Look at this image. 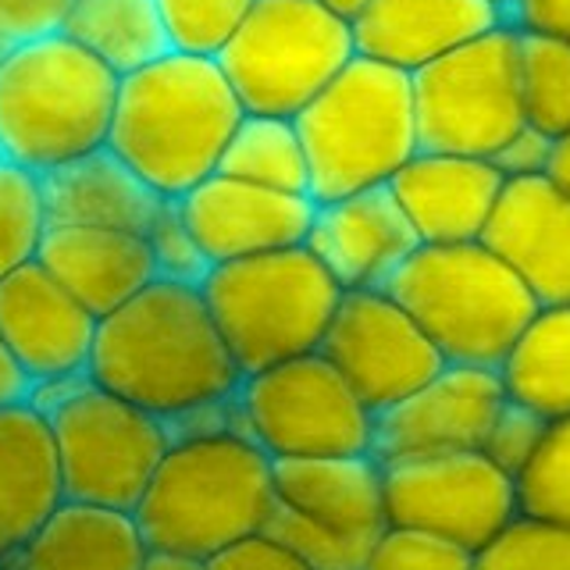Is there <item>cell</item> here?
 Here are the masks:
<instances>
[{
	"instance_id": "cell-1",
	"label": "cell",
	"mask_w": 570,
	"mask_h": 570,
	"mask_svg": "<svg viewBox=\"0 0 570 570\" xmlns=\"http://www.w3.org/2000/svg\"><path fill=\"white\" fill-rule=\"evenodd\" d=\"M89 379L175 424L232 403L246 374L200 285L154 278L129 303L100 317Z\"/></svg>"
},
{
	"instance_id": "cell-2",
	"label": "cell",
	"mask_w": 570,
	"mask_h": 570,
	"mask_svg": "<svg viewBox=\"0 0 570 570\" xmlns=\"http://www.w3.org/2000/svg\"><path fill=\"white\" fill-rule=\"evenodd\" d=\"M243 118L246 107L218 58L168 50L121 76L107 147L175 204L222 171Z\"/></svg>"
},
{
	"instance_id": "cell-3",
	"label": "cell",
	"mask_w": 570,
	"mask_h": 570,
	"mask_svg": "<svg viewBox=\"0 0 570 570\" xmlns=\"http://www.w3.org/2000/svg\"><path fill=\"white\" fill-rule=\"evenodd\" d=\"M275 503V460L239 424H228L175 435L139 499L136 524L154 552L207 563L267 531Z\"/></svg>"
},
{
	"instance_id": "cell-4",
	"label": "cell",
	"mask_w": 570,
	"mask_h": 570,
	"mask_svg": "<svg viewBox=\"0 0 570 570\" xmlns=\"http://www.w3.org/2000/svg\"><path fill=\"white\" fill-rule=\"evenodd\" d=\"M121 76L68 32L0 58V157L36 175L104 150Z\"/></svg>"
},
{
	"instance_id": "cell-5",
	"label": "cell",
	"mask_w": 570,
	"mask_h": 570,
	"mask_svg": "<svg viewBox=\"0 0 570 570\" xmlns=\"http://www.w3.org/2000/svg\"><path fill=\"white\" fill-rule=\"evenodd\" d=\"M296 125L311 157V196L317 204L392 186L421 150L414 79L364 53L303 107Z\"/></svg>"
},
{
	"instance_id": "cell-6",
	"label": "cell",
	"mask_w": 570,
	"mask_h": 570,
	"mask_svg": "<svg viewBox=\"0 0 570 570\" xmlns=\"http://www.w3.org/2000/svg\"><path fill=\"white\" fill-rule=\"evenodd\" d=\"M385 289L453 364L499 367L542 307L485 239L421 243Z\"/></svg>"
},
{
	"instance_id": "cell-7",
	"label": "cell",
	"mask_w": 570,
	"mask_h": 570,
	"mask_svg": "<svg viewBox=\"0 0 570 570\" xmlns=\"http://www.w3.org/2000/svg\"><path fill=\"white\" fill-rule=\"evenodd\" d=\"M200 289L243 374L317 353L346 293L307 243L214 264Z\"/></svg>"
},
{
	"instance_id": "cell-8",
	"label": "cell",
	"mask_w": 570,
	"mask_h": 570,
	"mask_svg": "<svg viewBox=\"0 0 570 570\" xmlns=\"http://www.w3.org/2000/svg\"><path fill=\"white\" fill-rule=\"evenodd\" d=\"M32 400L50 414L71 503L136 513L175 442L171 424L97 385L89 374L65 385L32 389Z\"/></svg>"
},
{
	"instance_id": "cell-9",
	"label": "cell",
	"mask_w": 570,
	"mask_h": 570,
	"mask_svg": "<svg viewBox=\"0 0 570 570\" xmlns=\"http://www.w3.org/2000/svg\"><path fill=\"white\" fill-rule=\"evenodd\" d=\"M353 58V22L321 0H257L218 65L246 115L296 118Z\"/></svg>"
},
{
	"instance_id": "cell-10",
	"label": "cell",
	"mask_w": 570,
	"mask_h": 570,
	"mask_svg": "<svg viewBox=\"0 0 570 570\" xmlns=\"http://www.w3.org/2000/svg\"><path fill=\"white\" fill-rule=\"evenodd\" d=\"M267 531L311 570H364L389 528L385 463L374 453L275 463Z\"/></svg>"
},
{
	"instance_id": "cell-11",
	"label": "cell",
	"mask_w": 570,
	"mask_h": 570,
	"mask_svg": "<svg viewBox=\"0 0 570 570\" xmlns=\"http://www.w3.org/2000/svg\"><path fill=\"white\" fill-rule=\"evenodd\" d=\"M236 421L275 463L374 453L379 428V414L321 350L246 374Z\"/></svg>"
},
{
	"instance_id": "cell-12",
	"label": "cell",
	"mask_w": 570,
	"mask_h": 570,
	"mask_svg": "<svg viewBox=\"0 0 570 570\" xmlns=\"http://www.w3.org/2000/svg\"><path fill=\"white\" fill-rule=\"evenodd\" d=\"M421 150L495 157L528 125L521 97V29L503 22L414 71Z\"/></svg>"
},
{
	"instance_id": "cell-13",
	"label": "cell",
	"mask_w": 570,
	"mask_h": 570,
	"mask_svg": "<svg viewBox=\"0 0 570 570\" xmlns=\"http://www.w3.org/2000/svg\"><path fill=\"white\" fill-rule=\"evenodd\" d=\"M385 503L389 524L439 534L474 552L521 513L517 478L481 450L385 463Z\"/></svg>"
},
{
	"instance_id": "cell-14",
	"label": "cell",
	"mask_w": 570,
	"mask_h": 570,
	"mask_svg": "<svg viewBox=\"0 0 570 570\" xmlns=\"http://www.w3.org/2000/svg\"><path fill=\"white\" fill-rule=\"evenodd\" d=\"M321 353L374 414L406 400L445 364L417 317L385 285L343 293Z\"/></svg>"
},
{
	"instance_id": "cell-15",
	"label": "cell",
	"mask_w": 570,
	"mask_h": 570,
	"mask_svg": "<svg viewBox=\"0 0 570 570\" xmlns=\"http://www.w3.org/2000/svg\"><path fill=\"white\" fill-rule=\"evenodd\" d=\"M507 403L510 396L499 367L445 361L406 400L379 414L374 456L382 463H400L485 450V439Z\"/></svg>"
},
{
	"instance_id": "cell-16",
	"label": "cell",
	"mask_w": 570,
	"mask_h": 570,
	"mask_svg": "<svg viewBox=\"0 0 570 570\" xmlns=\"http://www.w3.org/2000/svg\"><path fill=\"white\" fill-rule=\"evenodd\" d=\"M97 325L100 317L86 311L40 261L0 282V335L32 389L86 379Z\"/></svg>"
},
{
	"instance_id": "cell-17",
	"label": "cell",
	"mask_w": 570,
	"mask_h": 570,
	"mask_svg": "<svg viewBox=\"0 0 570 570\" xmlns=\"http://www.w3.org/2000/svg\"><path fill=\"white\" fill-rule=\"evenodd\" d=\"M175 204L193 228L196 243L204 246L210 267L303 246L317 214V200L311 193L267 189L225 171L210 175L207 183L189 189Z\"/></svg>"
},
{
	"instance_id": "cell-18",
	"label": "cell",
	"mask_w": 570,
	"mask_h": 570,
	"mask_svg": "<svg viewBox=\"0 0 570 570\" xmlns=\"http://www.w3.org/2000/svg\"><path fill=\"white\" fill-rule=\"evenodd\" d=\"M307 246L335 282L353 293L389 285L421 239L392 186H379L321 200Z\"/></svg>"
},
{
	"instance_id": "cell-19",
	"label": "cell",
	"mask_w": 570,
	"mask_h": 570,
	"mask_svg": "<svg viewBox=\"0 0 570 570\" xmlns=\"http://www.w3.org/2000/svg\"><path fill=\"white\" fill-rule=\"evenodd\" d=\"M507 175L489 157L417 150L392 178L421 243H471L485 236Z\"/></svg>"
},
{
	"instance_id": "cell-20",
	"label": "cell",
	"mask_w": 570,
	"mask_h": 570,
	"mask_svg": "<svg viewBox=\"0 0 570 570\" xmlns=\"http://www.w3.org/2000/svg\"><path fill=\"white\" fill-rule=\"evenodd\" d=\"M481 239L539 303H570V196L549 175L507 178Z\"/></svg>"
},
{
	"instance_id": "cell-21",
	"label": "cell",
	"mask_w": 570,
	"mask_h": 570,
	"mask_svg": "<svg viewBox=\"0 0 570 570\" xmlns=\"http://www.w3.org/2000/svg\"><path fill=\"white\" fill-rule=\"evenodd\" d=\"M68 503L50 414L29 400L0 406V567Z\"/></svg>"
},
{
	"instance_id": "cell-22",
	"label": "cell",
	"mask_w": 570,
	"mask_h": 570,
	"mask_svg": "<svg viewBox=\"0 0 570 570\" xmlns=\"http://www.w3.org/2000/svg\"><path fill=\"white\" fill-rule=\"evenodd\" d=\"M510 22L489 0H371L353 22L356 53L406 76Z\"/></svg>"
},
{
	"instance_id": "cell-23",
	"label": "cell",
	"mask_w": 570,
	"mask_h": 570,
	"mask_svg": "<svg viewBox=\"0 0 570 570\" xmlns=\"http://www.w3.org/2000/svg\"><path fill=\"white\" fill-rule=\"evenodd\" d=\"M36 261L97 317L118 311L160 278L150 239L118 228L50 225Z\"/></svg>"
},
{
	"instance_id": "cell-24",
	"label": "cell",
	"mask_w": 570,
	"mask_h": 570,
	"mask_svg": "<svg viewBox=\"0 0 570 570\" xmlns=\"http://www.w3.org/2000/svg\"><path fill=\"white\" fill-rule=\"evenodd\" d=\"M40 178L50 225L118 228L147 236L160 210L171 204L142 183L111 147L68 160Z\"/></svg>"
},
{
	"instance_id": "cell-25",
	"label": "cell",
	"mask_w": 570,
	"mask_h": 570,
	"mask_svg": "<svg viewBox=\"0 0 570 570\" xmlns=\"http://www.w3.org/2000/svg\"><path fill=\"white\" fill-rule=\"evenodd\" d=\"M150 546L136 513L61 503V510L32 534V542L8 563L11 570H142Z\"/></svg>"
},
{
	"instance_id": "cell-26",
	"label": "cell",
	"mask_w": 570,
	"mask_h": 570,
	"mask_svg": "<svg viewBox=\"0 0 570 570\" xmlns=\"http://www.w3.org/2000/svg\"><path fill=\"white\" fill-rule=\"evenodd\" d=\"M507 396L546 421L570 417V303H542L499 364Z\"/></svg>"
},
{
	"instance_id": "cell-27",
	"label": "cell",
	"mask_w": 570,
	"mask_h": 570,
	"mask_svg": "<svg viewBox=\"0 0 570 570\" xmlns=\"http://www.w3.org/2000/svg\"><path fill=\"white\" fill-rule=\"evenodd\" d=\"M65 32L118 76H129L171 50L157 0H76Z\"/></svg>"
},
{
	"instance_id": "cell-28",
	"label": "cell",
	"mask_w": 570,
	"mask_h": 570,
	"mask_svg": "<svg viewBox=\"0 0 570 570\" xmlns=\"http://www.w3.org/2000/svg\"><path fill=\"white\" fill-rule=\"evenodd\" d=\"M222 171L267 189L311 193V157L296 118L246 115L222 157Z\"/></svg>"
},
{
	"instance_id": "cell-29",
	"label": "cell",
	"mask_w": 570,
	"mask_h": 570,
	"mask_svg": "<svg viewBox=\"0 0 570 570\" xmlns=\"http://www.w3.org/2000/svg\"><path fill=\"white\" fill-rule=\"evenodd\" d=\"M524 118L552 139L570 132V43L557 36L521 32Z\"/></svg>"
},
{
	"instance_id": "cell-30",
	"label": "cell",
	"mask_w": 570,
	"mask_h": 570,
	"mask_svg": "<svg viewBox=\"0 0 570 570\" xmlns=\"http://www.w3.org/2000/svg\"><path fill=\"white\" fill-rule=\"evenodd\" d=\"M47 228L43 178L0 157V282L40 257Z\"/></svg>"
},
{
	"instance_id": "cell-31",
	"label": "cell",
	"mask_w": 570,
	"mask_h": 570,
	"mask_svg": "<svg viewBox=\"0 0 570 570\" xmlns=\"http://www.w3.org/2000/svg\"><path fill=\"white\" fill-rule=\"evenodd\" d=\"M474 570H570V528L517 513L485 549H478Z\"/></svg>"
},
{
	"instance_id": "cell-32",
	"label": "cell",
	"mask_w": 570,
	"mask_h": 570,
	"mask_svg": "<svg viewBox=\"0 0 570 570\" xmlns=\"http://www.w3.org/2000/svg\"><path fill=\"white\" fill-rule=\"evenodd\" d=\"M257 0H157L171 50L218 58Z\"/></svg>"
},
{
	"instance_id": "cell-33",
	"label": "cell",
	"mask_w": 570,
	"mask_h": 570,
	"mask_svg": "<svg viewBox=\"0 0 570 570\" xmlns=\"http://www.w3.org/2000/svg\"><path fill=\"white\" fill-rule=\"evenodd\" d=\"M521 513L570 528V417L552 421L542 450L517 478Z\"/></svg>"
},
{
	"instance_id": "cell-34",
	"label": "cell",
	"mask_w": 570,
	"mask_h": 570,
	"mask_svg": "<svg viewBox=\"0 0 570 570\" xmlns=\"http://www.w3.org/2000/svg\"><path fill=\"white\" fill-rule=\"evenodd\" d=\"M478 552L417 528L389 524L364 570H474Z\"/></svg>"
},
{
	"instance_id": "cell-35",
	"label": "cell",
	"mask_w": 570,
	"mask_h": 570,
	"mask_svg": "<svg viewBox=\"0 0 570 570\" xmlns=\"http://www.w3.org/2000/svg\"><path fill=\"white\" fill-rule=\"evenodd\" d=\"M154 261H157V275L160 278H175V282H193L200 285L210 272V261L204 254V246L196 243L193 228L186 225L178 204H168L160 210V218L147 232Z\"/></svg>"
},
{
	"instance_id": "cell-36",
	"label": "cell",
	"mask_w": 570,
	"mask_h": 570,
	"mask_svg": "<svg viewBox=\"0 0 570 570\" xmlns=\"http://www.w3.org/2000/svg\"><path fill=\"white\" fill-rule=\"evenodd\" d=\"M549 424L552 421H546L542 414H534V410L510 400L503 406V414L495 417L492 432L485 439V450H481V453L492 456V463H499L507 474L521 478V471L534 460V453L542 450Z\"/></svg>"
},
{
	"instance_id": "cell-37",
	"label": "cell",
	"mask_w": 570,
	"mask_h": 570,
	"mask_svg": "<svg viewBox=\"0 0 570 570\" xmlns=\"http://www.w3.org/2000/svg\"><path fill=\"white\" fill-rule=\"evenodd\" d=\"M76 0H0V53L65 32Z\"/></svg>"
},
{
	"instance_id": "cell-38",
	"label": "cell",
	"mask_w": 570,
	"mask_h": 570,
	"mask_svg": "<svg viewBox=\"0 0 570 570\" xmlns=\"http://www.w3.org/2000/svg\"><path fill=\"white\" fill-rule=\"evenodd\" d=\"M207 570H311L289 546H282L272 531L249 534V539L222 549L204 563Z\"/></svg>"
},
{
	"instance_id": "cell-39",
	"label": "cell",
	"mask_w": 570,
	"mask_h": 570,
	"mask_svg": "<svg viewBox=\"0 0 570 570\" xmlns=\"http://www.w3.org/2000/svg\"><path fill=\"white\" fill-rule=\"evenodd\" d=\"M552 139L549 132L524 125L521 132L507 139V147L499 150L492 160L499 165L507 178H531V175H546L549 171V157H552Z\"/></svg>"
},
{
	"instance_id": "cell-40",
	"label": "cell",
	"mask_w": 570,
	"mask_h": 570,
	"mask_svg": "<svg viewBox=\"0 0 570 570\" xmlns=\"http://www.w3.org/2000/svg\"><path fill=\"white\" fill-rule=\"evenodd\" d=\"M507 18L521 32L557 36L570 43V0H513Z\"/></svg>"
},
{
	"instance_id": "cell-41",
	"label": "cell",
	"mask_w": 570,
	"mask_h": 570,
	"mask_svg": "<svg viewBox=\"0 0 570 570\" xmlns=\"http://www.w3.org/2000/svg\"><path fill=\"white\" fill-rule=\"evenodd\" d=\"M32 396V382L29 374L22 371V364L14 361V353L8 350L4 335H0V406L29 400Z\"/></svg>"
},
{
	"instance_id": "cell-42",
	"label": "cell",
	"mask_w": 570,
	"mask_h": 570,
	"mask_svg": "<svg viewBox=\"0 0 570 570\" xmlns=\"http://www.w3.org/2000/svg\"><path fill=\"white\" fill-rule=\"evenodd\" d=\"M546 175L570 196V132L557 136V142H552V157H549Z\"/></svg>"
},
{
	"instance_id": "cell-43",
	"label": "cell",
	"mask_w": 570,
	"mask_h": 570,
	"mask_svg": "<svg viewBox=\"0 0 570 570\" xmlns=\"http://www.w3.org/2000/svg\"><path fill=\"white\" fill-rule=\"evenodd\" d=\"M142 570H207L200 560H189V557H175V552H154L147 563H142Z\"/></svg>"
},
{
	"instance_id": "cell-44",
	"label": "cell",
	"mask_w": 570,
	"mask_h": 570,
	"mask_svg": "<svg viewBox=\"0 0 570 570\" xmlns=\"http://www.w3.org/2000/svg\"><path fill=\"white\" fill-rule=\"evenodd\" d=\"M321 4H325L328 11H335L338 18H346V22H356V18L367 11L371 0H321Z\"/></svg>"
},
{
	"instance_id": "cell-45",
	"label": "cell",
	"mask_w": 570,
	"mask_h": 570,
	"mask_svg": "<svg viewBox=\"0 0 570 570\" xmlns=\"http://www.w3.org/2000/svg\"><path fill=\"white\" fill-rule=\"evenodd\" d=\"M489 4H495L499 11H507V14H510V4H513V0H489Z\"/></svg>"
},
{
	"instance_id": "cell-46",
	"label": "cell",
	"mask_w": 570,
	"mask_h": 570,
	"mask_svg": "<svg viewBox=\"0 0 570 570\" xmlns=\"http://www.w3.org/2000/svg\"><path fill=\"white\" fill-rule=\"evenodd\" d=\"M0 570H11V567H0Z\"/></svg>"
}]
</instances>
